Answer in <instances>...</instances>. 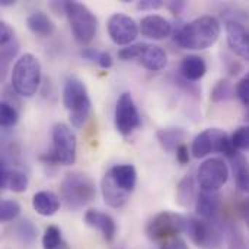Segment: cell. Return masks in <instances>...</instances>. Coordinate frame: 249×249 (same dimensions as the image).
<instances>
[{
  "label": "cell",
  "mask_w": 249,
  "mask_h": 249,
  "mask_svg": "<svg viewBox=\"0 0 249 249\" xmlns=\"http://www.w3.org/2000/svg\"><path fill=\"white\" fill-rule=\"evenodd\" d=\"M181 74L187 82H197L200 80L206 71H207V64L203 57L190 54L182 58L181 61Z\"/></svg>",
  "instance_id": "obj_22"
},
{
  "label": "cell",
  "mask_w": 249,
  "mask_h": 249,
  "mask_svg": "<svg viewBox=\"0 0 249 249\" xmlns=\"http://www.w3.org/2000/svg\"><path fill=\"white\" fill-rule=\"evenodd\" d=\"M108 174L111 175L112 181L120 187L123 191L127 194H131L136 188L137 184V171L133 165L130 163H123V165H114Z\"/></svg>",
  "instance_id": "obj_20"
},
{
  "label": "cell",
  "mask_w": 249,
  "mask_h": 249,
  "mask_svg": "<svg viewBox=\"0 0 249 249\" xmlns=\"http://www.w3.org/2000/svg\"><path fill=\"white\" fill-rule=\"evenodd\" d=\"M19 48H20V47H19L18 38H13L12 41H9V42L0 45V60H1V70H3V74H4L6 69L9 67V64L12 63V60L18 55Z\"/></svg>",
  "instance_id": "obj_28"
},
{
  "label": "cell",
  "mask_w": 249,
  "mask_h": 249,
  "mask_svg": "<svg viewBox=\"0 0 249 249\" xmlns=\"http://www.w3.org/2000/svg\"><path fill=\"white\" fill-rule=\"evenodd\" d=\"M229 179V168L220 158L204 160L197 171V181L203 191H219Z\"/></svg>",
  "instance_id": "obj_12"
},
{
  "label": "cell",
  "mask_w": 249,
  "mask_h": 249,
  "mask_svg": "<svg viewBox=\"0 0 249 249\" xmlns=\"http://www.w3.org/2000/svg\"><path fill=\"white\" fill-rule=\"evenodd\" d=\"M233 147L241 152V150H249V125H242L233 131L231 136Z\"/></svg>",
  "instance_id": "obj_33"
},
{
  "label": "cell",
  "mask_w": 249,
  "mask_h": 249,
  "mask_svg": "<svg viewBox=\"0 0 249 249\" xmlns=\"http://www.w3.org/2000/svg\"><path fill=\"white\" fill-rule=\"evenodd\" d=\"M0 4H1L3 7H4V6H13V4H15V1H13V0H1V1H0Z\"/></svg>",
  "instance_id": "obj_41"
},
{
  "label": "cell",
  "mask_w": 249,
  "mask_h": 249,
  "mask_svg": "<svg viewBox=\"0 0 249 249\" xmlns=\"http://www.w3.org/2000/svg\"><path fill=\"white\" fill-rule=\"evenodd\" d=\"M177 160L181 163V165H187L188 162H190V150H188V147L185 146V144H181L178 149H177Z\"/></svg>",
  "instance_id": "obj_39"
},
{
  "label": "cell",
  "mask_w": 249,
  "mask_h": 249,
  "mask_svg": "<svg viewBox=\"0 0 249 249\" xmlns=\"http://www.w3.org/2000/svg\"><path fill=\"white\" fill-rule=\"evenodd\" d=\"M61 197L69 209H82L95 200V182L83 172H69L61 182Z\"/></svg>",
  "instance_id": "obj_4"
},
{
  "label": "cell",
  "mask_w": 249,
  "mask_h": 249,
  "mask_svg": "<svg viewBox=\"0 0 249 249\" xmlns=\"http://www.w3.org/2000/svg\"><path fill=\"white\" fill-rule=\"evenodd\" d=\"M156 137L162 149L172 153V152H177V149L181 144H184L187 133L182 128H162L156 133Z\"/></svg>",
  "instance_id": "obj_24"
},
{
  "label": "cell",
  "mask_w": 249,
  "mask_h": 249,
  "mask_svg": "<svg viewBox=\"0 0 249 249\" xmlns=\"http://www.w3.org/2000/svg\"><path fill=\"white\" fill-rule=\"evenodd\" d=\"M187 226H188V219H185L178 213L166 210L155 214L147 222L144 228V233L153 242H166L187 232Z\"/></svg>",
  "instance_id": "obj_8"
},
{
  "label": "cell",
  "mask_w": 249,
  "mask_h": 249,
  "mask_svg": "<svg viewBox=\"0 0 249 249\" xmlns=\"http://www.w3.org/2000/svg\"><path fill=\"white\" fill-rule=\"evenodd\" d=\"M13 38H16L13 28H12L7 22L1 20V22H0V45H1V44H6V42H9V41H12Z\"/></svg>",
  "instance_id": "obj_35"
},
{
  "label": "cell",
  "mask_w": 249,
  "mask_h": 249,
  "mask_svg": "<svg viewBox=\"0 0 249 249\" xmlns=\"http://www.w3.org/2000/svg\"><path fill=\"white\" fill-rule=\"evenodd\" d=\"M139 28L143 36L158 41L171 36V34L174 32L172 23L160 15H147L142 18Z\"/></svg>",
  "instance_id": "obj_15"
},
{
  "label": "cell",
  "mask_w": 249,
  "mask_h": 249,
  "mask_svg": "<svg viewBox=\"0 0 249 249\" xmlns=\"http://www.w3.org/2000/svg\"><path fill=\"white\" fill-rule=\"evenodd\" d=\"M26 26L28 29L36 35V36H51L55 31V25L51 20V18L45 13V12H32L28 18H26Z\"/></svg>",
  "instance_id": "obj_23"
},
{
  "label": "cell",
  "mask_w": 249,
  "mask_h": 249,
  "mask_svg": "<svg viewBox=\"0 0 249 249\" xmlns=\"http://www.w3.org/2000/svg\"><path fill=\"white\" fill-rule=\"evenodd\" d=\"M18 121H19V112H18L16 107L1 101V105H0V124H1V127L10 128V127L16 125Z\"/></svg>",
  "instance_id": "obj_30"
},
{
  "label": "cell",
  "mask_w": 249,
  "mask_h": 249,
  "mask_svg": "<svg viewBox=\"0 0 249 249\" xmlns=\"http://www.w3.org/2000/svg\"><path fill=\"white\" fill-rule=\"evenodd\" d=\"M185 6H187V3H185L184 0H181V1H169V3H168V7H169V10H171L174 15H179V13L184 10Z\"/></svg>",
  "instance_id": "obj_40"
},
{
  "label": "cell",
  "mask_w": 249,
  "mask_h": 249,
  "mask_svg": "<svg viewBox=\"0 0 249 249\" xmlns=\"http://www.w3.org/2000/svg\"><path fill=\"white\" fill-rule=\"evenodd\" d=\"M63 105L69 111V120L73 127L85 125L92 114V101L85 83L76 77L67 79L63 89Z\"/></svg>",
  "instance_id": "obj_3"
},
{
  "label": "cell",
  "mask_w": 249,
  "mask_h": 249,
  "mask_svg": "<svg viewBox=\"0 0 249 249\" xmlns=\"http://www.w3.org/2000/svg\"><path fill=\"white\" fill-rule=\"evenodd\" d=\"M101 191H102L105 204L112 209H120V207L125 206L130 198V194H127L120 187H117V184L112 181V178L108 172L104 175V178L101 181Z\"/></svg>",
  "instance_id": "obj_19"
},
{
  "label": "cell",
  "mask_w": 249,
  "mask_h": 249,
  "mask_svg": "<svg viewBox=\"0 0 249 249\" xmlns=\"http://www.w3.org/2000/svg\"><path fill=\"white\" fill-rule=\"evenodd\" d=\"M15 233H16V238H18L23 245H31V244L35 242L38 231H36L35 225H34L31 220L22 219V220L16 225Z\"/></svg>",
  "instance_id": "obj_27"
},
{
  "label": "cell",
  "mask_w": 249,
  "mask_h": 249,
  "mask_svg": "<svg viewBox=\"0 0 249 249\" xmlns=\"http://www.w3.org/2000/svg\"><path fill=\"white\" fill-rule=\"evenodd\" d=\"M53 147L51 150L42 156V160H45L50 165H63V166H71L76 162V136L71 131V128L64 124L58 123L53 127Z\"/></svg>",
  "instance_id": "obj_6"
},
{
  "label": "cell",
  "mask_w": 249,
  "mask_h": 249,
  "mask_svg": "<svg viewBox=\"0 0 249 249\" xmlns=\"http://www.w3.org/2000/svg\"><path fill=\"white\" fill-rule=\"evenodd\" d=\"M226 39L231 50L249 61V29L238 20H228L225 25Z\"/></svg>",
  "instance_id": "obj_14"
},
{
  "label": "cell",
  "mask_w": 249,
  "mask_h": 249,
  "mask_svg": "<svg viewBox=\"0 0 249 249\" xmlns=\"http://www.w3.org/2000/svg\"><path fill=\"white\" fill-rule=\"evenodd\" d=\"M85 223L98 231L104 241L107 242H112L114 238H115V233H117V225H115V220L107 214V213H102L99 210H88L85 213Z\"/></svg>",
  "instance_id": "obj_17"
},
{
  "label": "cell",
  "mask_w": 249,
  "mask_h": 249,
  "mask_svg": "<svg viewBox=\"0 0 249 249\" xmlns=\"http://www.w3.org/2000/svg\"><path fill=\"white\" fill-rule=\"evenodd\" d=\"M63 245V238H61V231L51 225L44 231L42 235V248L44 249H60Z\"/></svg>",
  "instance_id": "obj_29"
},
{
  "label": "cell",
  "mask_w": 249,
  "mask_h": 249,
  "mask_svg": "<svg viewBox=\"0 0 249 249\" xmlns=\"http://www.w3.org/2000/svg\"><path fill=\"white\" fill-rule=\"evenodd\" d=\"M160 249H188V245L181 236H178V238H174V239H169V241L163 242Z\"/></svg>",
  "instance_id": "obj_38"
},
{
  "label": "cell",
  "mask_w": 249,
  "mask_h": 249,
  "mask_svg": "<svg viewBox=\"0 0 249 249\" xmlns=\"http://www.w3.org/2000/svg\"><path fill=\"white\" fill-rule=\"evenodd\" d=\"M233 88L231 85V82L228 79H222L216 83V86L212 90V101L214 102H222V101H228L232 98L233 95Z\"/></svg>",
  "instance_id": "obj_32"
},
{
  "label": "cell",
  "mask_w": 249,
  "mask_h": 249,
  "mask_svg": "<svg viewBox=\"0 0 249 249\" xmlns=\"http://www.w3.org/2000/svg\"><path fill=\"white\" fill-rule=\"evenodd\" d=\"M96 64L101 67V69H111L112 64H114V60L111 57V54L108 51H99V55H98V60H96Z\"/></svg>",
  "instance_id": "obj_37"
},
{
  "label": "cell",
  "mask_w": 249,
  "mask_h": 249,
  "mask_svg": "<svg viewBox=\"0 0 249 249\" xmlns=\"http://www.w3.org/2000/svg\"><path fill=\"white\" fill-rule=\"evenodd\" d=\"M118 57L123 61H137L150 71H159L168 66L166 51L155 44H131L125 48H121L118 51Z\"/></svg>",
  "instance_id": "obj_9"
},
{
  "label": "cell",
  "mask_w": 249,
  "mask_h": 249,
  "mask_svg": "<svg viewBox=\"0 0 249 249\" xmlns=\"http://www.w3.org/2000/svg\"><path fill=\"white\" fill-rule=\"evenodd\" d=\"M114 124H115L117 131L124 137L130 136L136 128L140 127L142 118H140L139 109L136 107V102L131 93L124 92L120 95L117 105H115Z\"/></svg>",
  "instance_id": "obj_11"
},
{
  "label": "cell",
  "mask_w": 249,
  "mask_h": 249,
  "mask_svg": "<svg viewBox=\"0 0 249 249\" xmlns=\"http://www.w3.org/2000/svg\"><path fill=\"white\" fill-rule=\"evenodd\" d=\"M0 185L1 190H9L12 193H25L29 185L28 175L15 168H9L6 160L1 158V166H0Z\"/></svg>",
  "instance_id": "obj_16"
},
{
  "label": "cell",
  "mask_w": 249,
  "mask_h": 249,
  "mask_svg": "<svg viewBox=\"0 0 249 249\" xmlns=\"http://www.w3.org/2000/svg\"><path fill=\"white\" fill-rule=\"evenodd\" d=\"M60 197L53 191H38L32 197L34 210L44 217L54 216L60 209Z\"/></svg>",
  "instance_id": "obj_21"
},
{
  "label": "cell",
  "mask_w": 249,
  "mask_h": 249,
  "mask_svg": "<svg viewBox=\"0 0 249 249\" xmlns=\"http://www.w3.org/2000/svg\"><path fill=\"white\" fill-rule=\"evenodd\" d=\"M187 233L191 241L201 249L223 248V233L210 220L201 217L188 219Z\"/></svg>",
  "instance_id": "obj_10"
},
{
  "label": "cell",
  "mask_w": 249,
  "mask_h": 249,
  "mask_svg": "<svg viewBox=\"0 0 249 249\" xmlns=\"http://www.w3.org/2000/svg\"><path fill=\"white\" fill-rule=\"evenodd\" d=\"M165 3L162 0H142L137 1V9L140 10H155V9H160L163 7Z\"/></svg>",
  "instance_id": "obj_36"
},
{
  "label": "cell",
  "mask_w": 249,
  "mask_h": 249,
  "mask_svg": "<svg viewBox=\"0 0 249 249\" xmlns=\"http://www.w3.org/2000/svg\"><path fill=\"white\" fill-rule=\"evenodd\" d=\"M107 29H108V35L112 39V42L117 45H123V47L131 45L140 32L137 22L124 13L111 15L107 22Z\"/></svg>",
  "instance_id": "obj_13"
},
{
  "label": "cell",
  "mask_w": 249,
  "mask_h": 249,
  "mask_svg": "<svg viewBox=\"0 0 249 249\" xmlns=\"http://www.w3.org/2000/svg\"><path fill=\"white\" fill-rule=\"evenodd\" d=\"M235 95L238 96V99H239L245 107H249V73H247V74L236 83Z\"/></svg>",
  "instance_id": "obj_34"
},
{
  "label": "cell",
  "mask_w": 249,
  "mask_h": 249,
  "mask_svg": "<svg viewBox=\"0 0 249 249\" xmlns=\"http://www.w3.org/2000/svg\"><path fill=\"white\" fill-rule=\"evenodd\" d=\"M191 153L196 159L209 156L210 153H222L233 159L239 152L233 147L231 137L220 128H207L201 131L191 144Z\"/></svg>",
  "instance_id": "obj_7"
},
{
  "label": "cell",
  "mask_w": 249,
  "mask_h": 249,
  "mask_svg": "<svg viewBox=\"0 0 249 249\" xmlns=\"http://www.w3.org/2000/svg\"><path fill=\"white\" fill-rule=\"evenodd\" d=\"M63 9L74 39L80 44L90 42L98 31V19L93 12L80 1H64Z\"/></svg>",
  "instance_id": "obj_5"
},
{
  "label": "cell",
  "mask_w": 249,
  "mask_h": 249,
  "mask_svg": "<svg viewBox=\"0 0 249 249\" xmlns=\"http://www.w3.org/2000/svg\"><path fill=\"white\" fill-rule=\"evenodd\" d=\"M232 160H233V171H235L238 188L249 194V166L247 160L241 155L235 156Z\"/></svg>",
  "instance_id": "obj_26"
},
{
  "label": "cell",
  "mask_w": 249,
  "mask_h": 249,
  "mask_svg": "<svg viewBox=\"0 0 249 249\" xmlns=\"http://www.w3.org/2000/svg\"><path fill=\"white\" fill-rule=\"evenodd\" d=\"M114 249H124V248H121V247H118V248H114Z\"/></svg>",
  "instance_id": "obj_42"
},
{
  "label": "cell",
  "mask_w": 249,
  "mask_h": 249,
  "mask_svg": "<svg viewBox=\"0 0 249 249\" xmlns=\"http://www.w3.org/2000/svg\"><path fill=\"white\" fill-rule=\"evenodd\" d=\"M194 194H196V184H194V178L191 175L184 177L177 187V201L179 206L187 207L191 204V201L194 200Z\"/></svg>",
  "instance_id": "obj_25"
},
{
  "label": "cell",
  "mask_w": 249,
  "mask_h": 249,
  "mask_svg": "<svg viewBox=\"0 0 249 249\" xmlns=\"http://www.w3.org/2000/svg\"><path fill=\"white\" fill-rule=\"evenodd\" d=\"M10 79L12 88L19 96L32 98L38 92L42 80V67L39 60L31 53L20 55L13 64Z\"/></svg>",
  "instance_id": "obj_2"
},
{
  "label": "cell",
  "mask_w": 249,
  "mask_h": 249,
  "mask_svg": "<svg viewBox=\"0 0 249 249\" xmlns=\"http://www.w3.org/2000/svg\"><path fill=\"white\" fill-rule=\"evenodd\" d=\"M222 32L220 22L212 15H204L182 25L174 35V41L184 50L201 51L216 44Z\"/></svg>",
  "instance_id": "obj_1"
},
{
  "label": "cell",
  "mask_w": 249,
  "mask_h": 249,
  "mask_svg": "<svg viewBox=\"0 0 249 249\" xmlns=\"http://www.w3.org/2000/svg\"><path fill=\"white\" fill-rule=\"evenodd\" d=\"M19 214H20V204L18 201L9 200V198L1 200V204H0V220L3 223H9V222L15 220Z\"/></svg>",
  "instance_id": "obj_31"
},
{
  "label": "cell",
  "mask_w": 249,
  "mask_h": 249,
  "mask_svg": "<svg viewBox=\"0 0 249 249\" xmlns=\"http://www.w3.org/2000/svg\"><path fill=\"white\" fill-rule=\"evenodd\" d=\"M222 206V196L219 191H200L196 201V212L201 219L212 220Z\"/></svg>",
  "instance_id": "obj_18"
}]
</instances>
